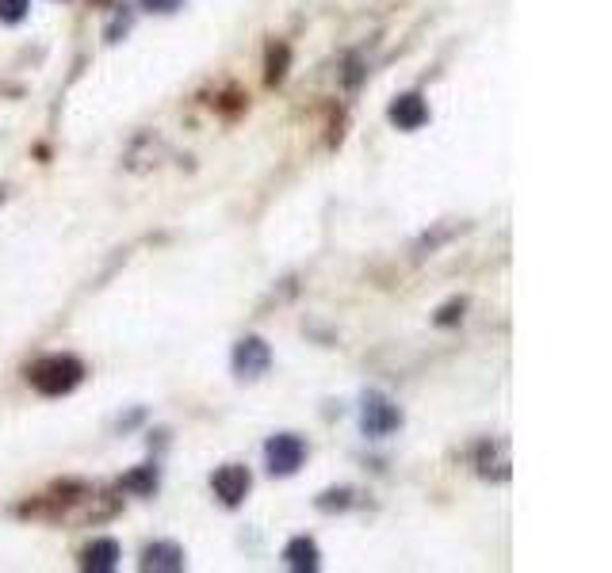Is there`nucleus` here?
I'll list each match as a JSON object with an SVG mask.
<instances>
[{
	"label": "nucleus",
	"mask_w": 612,
	"mask_h": 573,
	"mask_svg": "<svg viewBox=\"0 0 612 573\" xmlns=\"http://www.w3.org/2000/svg\"><path fill=\"white\" fill-rule=\"evenodd\" d=\"M119 558H123V551H119L115 539H92L85 551H81V570L111 573L115 566H119Z\"/></svg>",
	"instance_id": "nucleus-7"
},
{
	"label": "nucleus",
	"mask_w": 612,
	"mask_h": 573,
	"mask_svg": "<svg viewBox=\"0 0 612 573\" xmlns=\"http://www.w3.org/2000/svg\"><path fill=\"white\" fill-rule=\"evenodd\" d=\"M230 363H234V375L238 379H261L264 371L272 367V348L261 337H245L234 344Z\"/></svg>",
	"instance_id": "nucleus-4"
},
{
	"label": "nucleus",
	"mask_w": 612,
	"mask_h": 573,
	"mask_svg": "<svg viewBox=\"0 0 612 573\" xmlns=\"http://www.w3.org/2000/svg\"><path fill=\"white\" fill-rule=\"evenodd\" d=\"M27 379H31V386H35L39 394L58 398V394H69V390L81 386V379H85V363L77 360V356H43V360L27 371Z\"/></svg>",
	"instance_id": "nucleus-1"
},
{
	"label": "nucleus",
	"mask_w": 612,
	"mask_h": 573,
	"mask_svg": "<svg viewBox=\"0 0 612 573\" xmlns=\"http://www.w3.org/2000/svg\"><path fill=\"white\" fill-rule=\"evenodd\" d=\"M253 486V474L245 467H222L215 470V478H211V489H215V497H219L226 509H238L241 501H245V493Z\"/></svg>",
	"instance_id": "nucleus-5"
},
{
	"label": "nucleus",
	"mask_w": 612,
	"mask_h": 573,
	"mask_svg": "<svg viewBox=\"0 0 612 573\" xmlns=\"http://www.w3.org/2000/svg\"><path fill=\"white\" fill-rule=\"evenodd\" d=\"M360 428H364V436L383 440V436H391V432H398V428H402V409H398L387 394L368 390V394H364V402H360Z\"/></svg>",
	"instance_id": "nucleus-2"
},
{
	"label": "nucleus",
	"mask_w": 612,
	"mask_h": 573,
	"mask_svg": "<svg viewBox=\"0 0 612 573\" xmlns=\"http://www.w3.org/2000/svg\"><path fill=\"white\" fill-rule=\"evenodd\" d=\"M31 0H0V23H23Z\"/></svg>",
	"instance_id": "nucleus-13"
},
{
	"label": "nucleus",
	"mask_w": 612,
	"mask_h": 573,
	"mask_svg": "<svg viewBox=\"0 0 612 573\" xmlns=\"http://www.w3.org/2000/svg\"><path fill=\"white\" fill-rule=\"evenodd\" d=\"M142 570H153V573L184 570V551H180L176 543H169V539H157V543H150L146 554H142Z\"/></svg>",
	"instance_id": "nucleus-8"
},
{
	"label": "nucleus",
	"mask_w": 612,
	"mask_h": 573,
	"mask_svg": "<svg viewBox=\"0 0 612 573\" xmlns=\"http://www.w3.org/2000/svg\"><path fill=\"white\" fill-rule=\"evenodd\" d=\"M287 58H291V50H287L284 43L272 46V50H268V85H280V81H284Z\"/></svg>",
	"instance_id": "nucleus-11"
},
{
	"label": "nucleus",
	"mask_w": 612,
	"mask_h": 573,
	"mask_svg": "<svg viewBox=\"0 0 612 573\" xmlns=\"http://www.w3.org/2000/svg\"><path fill=\"white\" fill-rule=\"evenodd\" d=\"M387 115H391V123L398 130H417V127H425V123H429V107H425V100H421L417 92L398 96Z\"/></svg>",
	"instance_id": "nucleus-6"
},
{
	"label": "nucleus",
	"mask_w": 612,
	"mask_h": 573,
	"mask_svg": "<svg viewBox=\"0 0 612 573\" xmlns=\"http://www.w3.org/2000/svg\"><path fill=\"white\" fill-rule=\"evenodd\" d=\"M142 8H150V12H161V16H169V12H176L184 0H138Z\"/></svg>",
	"instance_id": "nucleus-15"
},
{
	"label": "nucleus",
	"mask_w": 612,
	"mask_h": 573,
	"mask_svg": "<svg viewBox=\"0 0 612 573\" xmlns=\"http://www.w3.org/2000/svg\"><path fill=\"white\" fill-rule=\"evenodd\" d=\"M303 459H306V444L299 436H291V432H280V436H272L264 444V463H268V474H276V478L295 474V470L303 467Z\"/></svg>",
	"instance_id": "nucleus-3"
},
{
	"label": "nucleus",
	"mask_w": 612,
	"mask_h": 573,
	"mask_svg": "<svg viewBox=\"0 0 612 573\" xmlns=\"http://www.w3.org/2000/svg\"><path fill=\"white\" fill-rule=\"evenodd\" d=\"M314 505H318L322 512H345L352 505V489H345V486H341V489H326V493H322Z\"/></svg>",
	"instance_id": "nucleus-12"
},
{
	"label": "nucleus",
	"mask_w": 612,
	"mask_h": 573,
	"mask_svg": "<svg viewBox=\"0 0 612 573\" xmlns=\"http://www.w3.org/2000/svg\"><path fill=\"white\" fill-rule=\"evenodd\" d=\"M459 318H463V302H448L437 314V325H456Z\"/></svg>",
	"instance_id": "nucleus-14"
},
{
	"label": "nucleus",
	"mask_w": 612,
	"mask_h": 573,
	"mask_svg": "<svg viewBox=\"0 0 612 573\" xmlns=\"http://www.w3.org/2000/svg\"><path fill=\"white\" fill-rule=\"evenodd\" d=\"M284 558H287V566L299 573H314L322 566V551H318V543H314L310 535H295V539L284 547Z\"/></svg>",
	"instance_id": "nucleus-9"
},
{
	"label": "nucleus",
	"mask_w": 612,
	"mask_h": 573,
	"mask_svg": "<svg viewBox=\"0 0 612 573\" xmlns=\"http://www.w3.org/2000/svg\"><path fill=\"white\" fill-rule=\"evenodd\" d=\"M161 486V470L153 467V463H142V467H134L127 478H123V489H131L134 497H153Z\"/></svg>",
	"instance_id": "nucleus-10"
}]
</instances>
